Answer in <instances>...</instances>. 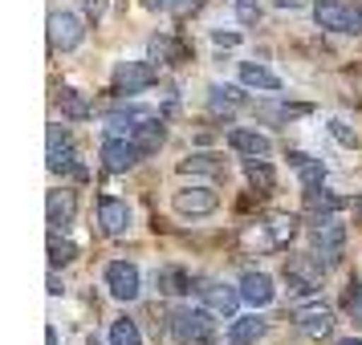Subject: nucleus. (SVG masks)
<instances>
[{
  "label": "nucleus",
  "instance_id": "3",
  "mask_svg": "<svg viewBox=\"0 0 362 345\" xmlns=\"http://www.w3.org/2000/svg\"><path fill=\"white\" fill-rule=\"evenodd\" d=\"M192 293H196L199 301L216 313V317H232V313H236V305L245 301V296H240V289H232V284H224V280H216V277L196 280V284H192Z\"/></svg>",
  "mask_w": 362,
  "mask_h": 345
},
{
  "label": "nucleus",
  "instance_id": "17",
  "mask_svg": "<svg viewBox=\"0 0 362 345\" xmlns=\"http://www.w3.org/2000/svg\"><path fill=\"white\" fill-rule=\"evenodd\" d=\"M147 53H151V61H159V66H183L187 61V45H183L180 37H167V33L151 37Z\"/></svg>",
  "mask_w": 362,
  "mask_h": 345
},
{
  "label": "nucleus",
  "instance_id": "32",
  "mask_svg": "<svg viewBox=\"0 0 362 345\" xmlns=\"http://www.w3.org/2000/svg\"><path fill=\"white\" fill-rule=\"evenodd\" d=\"M151 8H163V13H175V17H187V13H196L204 0H147Z\"/></svg>",
  "mask_w": 362,
  "mask_h": 345
},
{
  "label": "nucleus",
  "instance_id": "43",
  "mask_svg": "<svg viewBox=\"0 0 362 345\" xmlns=\"http://www.w3.org/2000/svg\"><path fill=\"white\" fill-rule=\"evenodd\" d=\"M358 207H362V203H358Z\"/></svg>",
  "mask_w": 362,
  "mask_h": 345
},
{
  "label": "nucleus",
  "instance_id": "2",
  "mask_svg": "<svg viewBox=\"0 0 362 345\" xmlns=\"http://www.w3.org/2000/svg\"><path fill=\"white\" fill-rule=\"evenodd\" d=\"M322 272H326V260H317V256H289L285 260V284L297 296L317 293L322 289Z\"/></svg>",
  "mask_w": 362,
  "mask_h": 345
},
{
  "label": "nucleus",
  "instance_id": "8",
  "mask_svg": "<svg viewBox=\"0 0 362 345\" xmlns=\"http://www.w3.org/2000/svg\"><path fill=\"white\" fill-rule=\"evenodd\" d=\"M310 240H313V248L322 252V260L334 264L338 256H342V248H346V228L338 224V219L322 215V219H317V224L310 228Z\"/></svg>",
  "mask_w": 362,
  "mask_h": 345
},
{
  "label": "nucleus",
  "instance_id": "30",
  "mask_svg": "<svg viewBox=\"0 0 362 345\" xmlns=\"http://www.w3.org/2000/svg\"><path fill=\"white\" fill-rule=\"evenodd\" d=\"M110 345H143V333H139V325L131 317H118L110 325Z\"/></svg>",
  "mask_w": 362,
  "mask_h": 345
},
{
  "label": "nucleus",
  "instance_id": "29",
  "mask_svg": "<svg viewBox=\"0 0 362 345\" xmlns=\"http://www.w3.org/2000/svg\"><path fill=\"white\" fill-rule=\"evenodd\" d=\"M208 102H212V110L232 114V110H240V106H245V94H240L236 85H212V90H208Z\"/></svg>",
  "mask_w": 362,
  "mask_h": 345
},
{
  "label": "nucleus",
  "instance_id": "9",
  "mask_svg": "<svg viewBox=\"0 0 362 345\" xmlns=\"http://www.w3.org/2000/svg\"><path fill=\"white\" fill-rule=\"evenodd\" d=\"M171 207L180 215H187V219H196V215H212L220 207V195L212 187H183V191L171 195Z\"/></svg>",
  "mask_w": 362,
  "mask_h": 345
},
{
  "label": "nucleus",
  "instance_id": "25",
  "mask_svg": "<svg viewBox=\"0 0 362 345\" xmlns=\"http://www.w3.org/2000/svg\"><path fill=\"white\" fill-rule=\"evenodd\" d=\"M57 106H62V114H66L69 122H86V118L94 114V110H90V102H86L78 90H69V85L57 90Z\"/></svg>",
  "mask_w": 362,
  "mask_h": 345
},
{
  "label": "nucleus",
  "instance_id": "1",
  "mask_svg": "<svg viewBox=\"0 0 362 345\" xmlns=\"http://www.w3.org/2000/svg\"><path fill=\"white\" fill-rule=\"evenodd\" d=\"M171 333L183 345H212L220 337V325H216L212 309H175L171 313Z\"/></svg>",
  "mask_w": 362,
  "mask_h": 345
},
{
  "label": "nucleus",
  "instance_id": "31",
  "mask_svg": "<svg viewBox=\"0 0 362 345\" xmlns=\"http://www.w3.org/2000/svg\"><path fill=\"white\" fill-rule=\"evenodd\" d=\"M342 309L350 313V317H354V321H362V280H350V284H346Z\"/></svg>",
  "mask_w": 362,
  "mask_h": 345
},
{
  "label": "nucleus",
  "instance_id": "7",
  "mask_svg": "<svg viewBox=\"0 0 362 345\" xmlns=\"http://www.w3.org/2000/svg\"><path fill=\"white\" fill-rule=\"evenodd\" d=\"M106 289H110L115 301H139V293H143V277H139L134 264L115 260V264H106Z\"/></svg>",
  "mask_w": 362,
  "mask_h": 345
},
{
  "label": "nucleus",
  "instance_id": "42",
  "mask_svg": "<svg viewBox=\"0 0 362 345\" xmlns=\"http://www.w3.org/2000/svg\"><path fill=\"white\" fill-rule=\"evenodd\" d=\"M338 345H362V337H342Z\"/></svg>",
  "mask_w": 362,
  "mask_h": 345
},
{
  "label": "nucleus",
  "instance_id": "41",
  "mask_svg": "<svg viewBox=\"0 0 362 345\" xmlns=\"http://www.w3.org/2000/svg\"><path fill=\"white\" fill-rule=\"evenodd\" d=\"M45 345H57V329H53V325L45 329Z\"/></svg>",
  "mask_w": 362,
  "mask_h": 345
},
{
  "label": "nucleus",
  "instance_id": "12",
  "mask_svg": "<svg viewBox=\"0 0 362 345\" xmlns=\"http://www.w3.org/2000/svg\"><path fill=\"white\" fill-rule=\"evenodd\" d=\"M74 215H78V195L74 191H49L45 199V219H49L53 231H66L74 224Z\"/></svg>",
  "mask_w": 362,
  "mask_h": 345
},
{
  "label": "nucleus",
  "instance_id": "28",
  "mask_svg": "<svg viewBox=\"0 0 362 345\" xmlns=\"http://www.w3.org/2000/svg\"><path fill=\"white\" fill-rule=\"evenodd\" d=\"M264 231H269V240H273V248H285L289 240H293L297 219H293V215H269V219H264Z\"/></svg>",
  "mask_w": 362,
  "mask_h": 345
},
{
  "label": "nucleus",
  "instance_id": "20",
  "mask_svg": "<svg viewBox=\"0 0 362 345\" xmlns=\"http://www.w3.org/2000/svg\"><path fill=\"white\" fill-rule=\"evenodd\" d=\"M49 171H57V175H69V179H78V183L90 179V171L78 163V150L69 147V143H66V147H57V150H49Z\"/></svg>",
  "mask_w": 362,
  "mask_h": 345
},
{
  "label": "nucleus",
  "instance_id": "36",
  "mask_svg": "<svg viewBox=\"0 0 362 345\" xmlns=\"http://www.w3.org/2000/svg\"><path fill=\"white\" fill-rule=\"evenodd\" d=\"M66 143H69V131H66V126H49V150L66 147Z\"/></svg>",
  "mask_w": 362,
  "mask_h": 345
},
{
  "label": "nucleus",
  "instance_id": "14",
  "mask_svg": "<svg viewBox=\"0 0 362 345\" xmlns=\"http://www.w3.org/2000/svg\"><path fill=\"white\" fill-rule=\"evenodd\" d=\"M313 20L326 33H346L350 29V4H342V0H317L313 4Z\"/></svg>",
  "mask_w": 362,
  "mask_h": 345
},
{
  "label": "nucleus",
  "instance_id": "40",
  "mask_svg": "<svg viewBox=\"0 0 362 345\" xmlns=\"http://www.w3.org/2000/svg\"><path fill=\"white\" fill-rule=\"evenodd\" d=\"M273 4H277V8H301L305 0H273Z\"/></svg>",
  "mask_w": 362,
  "mask_h": 345
},
{
  "label": "nucleus",
  "instance_id": "35",
  "mask_svg": "<svg viewBox=\"0 0 362 345\" xmlns=\"http://www.w3.org/2000/svg\"><path fill=\"white\" fill-rule=\"evenodd\" d=\"M236 17H240V25H252V20L261 17V8H257L252 0H240V4H236Z\"/></svg>",
  "mask_w": 362,
  "mask_h": 345
},
{
  "label": "nucleus",
  "instance_id": "15",
  "mask_svg": "<svg viewBox=\"0 0 362 345\" xmlns=\"http://www.w3.org/2000/svg\"><path fill=\"white\" fill-rule=\"evenodd\" d=\"M240 296H245L252 309L273 305V296H277V289H273V277H264V272H245V277H240Z\"/></svg>",
  "mask_w": 362,
  "mask_h": 345
},
{
  "label": "nucleus",
  "instance_id": "18",
  "mask_svg": "<svg viewBox=\"0 0 362 345\" xmlns=\"http://www.w3.org/2000/svg\"><path fill=\"white\" fill-rule=\"evenodd\" d=\"M289 167L297 171L301 191H305V187H322V183H326V163H322V159H310V155L293 150V155H289Z\"/></svg>",
  "mask_w": 362,
  "mask_h": 345
},
{
  "label": "nucleus",
  "instance_id": "16",
  "mask_svg": "<svg viewBox=\"0 0 362 345\" xmlns=\"http://www.w3.org/2000/svg\"><path fill=\"white\" fill-rule=\"evenodd\" d=\"M151 118H159V110H151V106H127V110H110L106 126H110V134H127V131H139Z\"/></svg>",
  "mask_w": 362,
  "mask_h": 345
},
{
  "label": "nucleus",
  "instance_id": "6",
  "mask_svg": "<svg viewBox=\"0 0 362 345\" xmlns=\"http://www.w3.org/2000/svg\"><path fill=\"white\" fill-rule=\"evenodd\" d=\"M293 325L305 333V337H329L334 333V309L322 305V301H310V305H297L293 309Z\"/></svg>",
  "mask_w": 362,
  "mask_h": 345
},
{
  "label": "nucleus",
  "instance_id": "38",
  "mask_svg": "<svg viewBox=\"0 0 362 345\" xmlns=\"http://www.w3.org/2000/svg\"><path fill=\"white\" fill-rule=\"evenodd\" d=\"M346 33H362V4H350V29Z\"/></svg>",
  "mask_w": 362,
  "mask_h": 345
},
{
  "label": "nucleus",
  "instance_id": "5",
  "mask_svg": "<svg viewBox=\"0 0 362 345\" xmlns=\"http://www.w3.org/2000/svg\"><path fill=\"white\" fill-rule=\"evenodd\" d=\"M82 37H86V25L78 13H53L49 17V45L53 53H69V49H78L82 45Z\"/></svg>",
  "mask_w": 362,
  "mask_h": 345
},
{
  "label": "nucleus",
  "instance_id": "10",
  "mask_svg": "<svg viewBox=\"0 0 362 345\" xmlns=\"http://www.w3.org/2000/svg\"><path fill=\"white\" fill-rule=\"evenodd\" d=\"M143 159V150L134 147V138H122V134H110L106 143H102V167L106 171H131L134 163Z\"/></svg>",
  "mask_w": 362,
  "mask_h": 345
},
{
  "label": "nucleus",
  "instance_id": "39",
  "mask_svg": "<svg viewBox=\"0 0 362 345\" xmlns=\"http://www.w3.org/2000/svg\"><path fill=\"white\" fill-rule=\"evenodd\" d=\"M102 13H106V0H86V17H94V20H98Z\"/></svg>",
  "mask_w": 362,
  "mask_h": 345
},
{
  "label": "nucleus",
  "instance_id": "24",
  "mask_svg": "<svg viewBox=\"0 0 362 345\" xmlns=\"http://www.w3.org/2000/svg\"><path fill=\"white\" fill-rule=\"evenodd\" d=\"M342 207H346L342 195H334V191H326V187H305V212L334 215V212H342Z\"/></svg>",
  "mask_w": 362,
  "mask_h": 345
},
{
  "label": "nucleus",
  "instance_id": "23",
  "mask_svg": "<svg viewBox=\"0 0 362 345\" xmlns=\"http://www.w3.org/2000/svg\"><path fill=\"white\" fill-rule=\"evenodd\" d=\"M134 147L143 150V155H155V150L167 143V131H163V118H151V122H143L139 131H131Z\"/></svg>",
  "mask_w": 362,
  "mask_h": 345
},
{
  "label": "nucleus",
  "instance_id": "27",
  "mask_svg": "<svg viewBox=\"0 0 362 345\" xmlns=\"http://www.w3.org/2000/svg\"><path fill=\"white\" fill-rule=\"evenodd\" d=\"M245 175L261 195H269V191L277 187V175H273V167L264 163V159H245Z\"/></svg>",
  "mask_w": 362,
  "mask_h": 345
},
{
  "label": "nucleus",
  "instance_id": "34",
  "mask_svg": "<svg viewBox=\"0 0 362 345\" xmlns=\"http://www.w3.org/2000/svg\"><path fill=\"white\" fill-rule=\"evenodd\" d=\"M329 134H334V138H338L342 147H358V134L350 131V126H346L342 118H329Z\"/></svg>",
  "mask_w": 362,
  "mask_h": 345
},
{
  "label": "nucleus",
  "instance_id": "11",
  "mask_svg": "<svg viewBox=\"0 0 362 345\" xmlns=\"http://www.w3.org/2000/svg\"><path fill=\"white\" fill-rule=\"evenodd\" d=\"M98 228H102V236H110V240H115V236H127V231H131V207H127L122 199L106 195L98 203Z\"/></svg>",
  "mask_w": 362,
  "mask_h": 345
},
{
  "label": "nucleus",
  "instance_id": "4",
  "mask_svg": "<svg viewBox=\"0 0 362 345\" xmlns=\"http://www.w3.org/2000/svg\"><path fill=\"white\" fill-rule=\"evenodd\" d=\"M159 82L155 61H118L115 66V90L118 94H143Z\"/></svg>",
  "mask_w": 362,
  "mask_h": 345
},
{
  "label": "nucleus",
  "instance_id": "33",
  "mask_svg": "<svg viewBox=\"0 0 362 345\" xmlns=\"http://www.w3.org/2000/svg\"><path fill=\"white\" fill-rule=\"evenodd\" d=\"M74 256H78V248L69 244V240H57V236L49 240V264H53V268H62V264H69Z\"/></svg>",
  "mask_w": 362,
  "mask_h": 345
},
{
  "label": "nucleus",
  "instance_id": "13",
  "mask_svg": "<svg viewBox=\"0 0 362 345\" xmlns=\"http://www.w3.org/2000/svg\"><path fill=\"white\" fill-rule=\"evenodd\" d=\"M228 147L236 150V155H245V159H264L269 150H273V143L264 138L261 131H248V126H232L228 131Z\"/></svg>",
  "mask_w": 362,
  "mask_h": 345
},
{
  "label": "nucleus",
  "instance_id": "22",
  "mask_svg": "<svg viewBox=\"0 0 362 345\" xmlns=\"http://www.w3.org/2000/svg\"><path fill=\"white\" fill-rule=\"evenodd\" d=\"M257 337H264V321L252 313V317H232L228 325V345H252Z\"/></svg>",
  "mask_w": 362,
  "mask_h": 345
},
{
  "label": "nucleus",
  "instance_id": "37",
  "mask_svg": "<svg viewBox=\"0 0 362 345\" xmlns=\"http://www.w3.org/2000/svg\"><path fill=\"white\" fill-rule=\"evenodd\" d=\"M212 41H216V45H224V49H232V45L240 41V33H224V29H216V33H212Z\"/></svg>",
  "mask_w": 362,
  "mask_h": 345
},
{
  "label": "nucleus",
  "instance_id": "21",
  "mask_svg": "<svg viewBox=\"0 0 362 345\" xmlns=\"http://www.w3.org/2000/svg\"><path fill=\"white\" fill-rule=\"evenodd\" d=\"M240 82L252 85V90H264V94H277L281 90V78L273 69L257 66V61H240Z\"/></svg>",
  "mask_w": 362,
  "mask_h": 345
},
{
  "label": "nucleus",
  "instance_id": "26",
  "mask_svg": "<svg viewBox=\"0 0 362 345\" xmlns=\"http://www.w3.org/2000/svg\"><path fill=\"white\" fill-rule=\"evenodd\" d=\"M180 175H224V159L220 155H187L180 163Z\"/></svg>",
  "mask_w": 362,
  "mask_h": 345
},
{
  "label": "nucleus",
  "instance_id": "19",
  "mask_svg": "<svg viewBox=\"0 0 362 345\" xmlns=\"http://www.w3.org/2000/svg\"><path fill=\"white\" fill-rule=\"evenodd\" d=\"M192 284L196 280L187 277L183 268H175V264H163V268H155V289L163 296H183V293H192Z\"/></svg>",
  "mask_w": 362,
  "mask_h": 345
}]
</instances>
